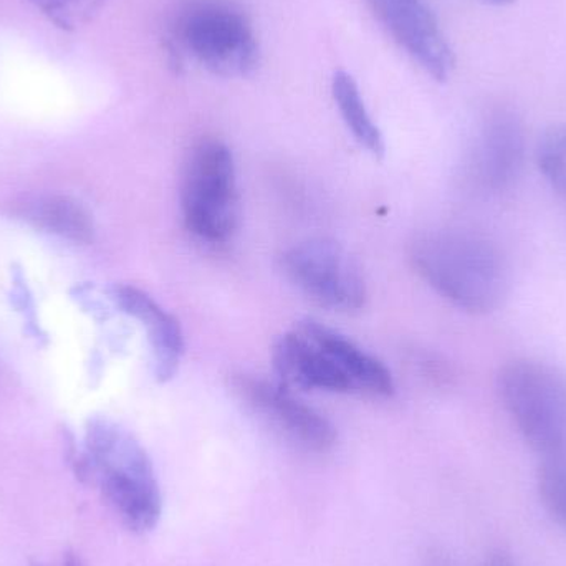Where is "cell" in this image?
I'll return each instance as SVG.
<instances>
[{
  "instance_id": "1",
  "label": "cell",
  "mask_w": 566,
  "mask_h": 566,
  "mask_svg": "<svg viewBox=\"0 0 566 566\" xmlns=\"http://www.w3.org/2000/svg\"><path fill=\"white\" fill-rule=\"evenodd\" d=\"M416 272L462 312L485 315L507 298L511 268L497 244L462 229L422 232L411 244Z\"/></svg>"
},
{
  "instance_id": "2",
  "label": "cell",
  "mask_w": 566,
  "mask_h": 566,
  "mask_svg": "<svg viewBox=\"0 0 566 566\" xmlns=\"http://www.w3.org/2000/svg\"><path fill=\"white\" fill-rule=\"evenodd\" d=\"M72 464L80 481L98 485L129 531L146 534L158 525L161 489L148 452L132 432L108 419H93L86 428L85 449Z\"/></svg>"
},
{
  "instance_id": "3",
  "label": "cell",
  "mask_w": 566,
  "mask_h": 566,
  "mask_svg": "<svg viewBox=\"0 0 566 566\" xmlns=\"http://www.w3.org/2000/svg\"><path fill=\"white\" fill-rule=\"evenodd\" d=\"M169 62L181 69L186 56L221 78H248L261 65L254 25L242 10L219 0L192 3L168 40Z\"/></svg>"
},
{
  "instance_id": "4",
  "label": "cell",
  "mask_w": 566,
  "mask_h": 566,
  "mask_svg": "<svg viewBox=\"0 0 566 566\" xmlns=\"http://www.w3.org/2000/svg\"><path fill=\"white\" fill-rule=\"evenodd\" d=\"M497 389L515 428L538 454H566L564 369L541 359H514L499 373Z\"/></svg>"
},
{
  "instance_id": "5",
  "label": "cell",
  "mask_w": 566,
  "mask_h": 566,
  "mask_svg": "<svg viewBox=\"0 0 566 566\" xmlns=\"http://www.w3.org/2000/svg\"><path fill=\"white\" fill-rule=\"evenodd\" d=\"M181 209L186 226L202 241L224 242L241 218L234 155L224 143L206 139L182 169Z\"/></svg>"
},
{
  "instance_id": "6",
  "label": "cell",
  "mask_w": 566,
  "mask_h": 566,
  "mask_svg": "<svg viewBox=\"0 0 566 566\" xmlns=\"http://www.w3.org/2000/svg\"><path fill=\"white\" fill-rule=\"evenodd\" d=\"M282 265L290 282L325 308L355 312L365 305V279L338 242H300L283 254Z\"/></svg>"
},
{
  "instance_id": "7",
  "label": "cell",
  "mask_w": 566,
  "mask_h": 566,
  "mask_svg": "<svg viewBox=\"0 0 566 566\" xmlns=\"http://www.w3.org/2000/svg\"><path fill=\"white\" fill-rule=\"evenodd\" d=\"M392 42L432 80L451 78L455 55L438 17L424 0H366Z\"/></svg>"
},
{
  "instance_id": "8",
  "label": "cell",
  "mask_w": 566,
  "mask_h": 566,
  "mask_svg": "<svg viewBox=\"0 0 566 566\" xmlns=\"http://www.w3.org/2000/svg\"><path fill=\"white\" fill-rule=\"evenodd\" d=\"M234 391L271 422L286 439L312 452H326L335 446L338 432L322 412L305 405L282 382H272L259 376H235Z\"/></svg>"
},
{
  "instance_id": "9",
  "label": "cell",
  "mask_w": 566,
  "mask_h": 566,
  "mask_svg": "<svg viewBox=\"0 0 566 566\" xmlns=\"http://www.w3.org/2000/svg\"><path fill=\"white\" fill-rule=\"evenodd\" d=\"M527 158L525 126L515 109L495 106L479 129L472 153L475 185L492 196L505 195L517 186Z\"/></svg>"
},
{
  "instance_id": "10",
  "label": "cell",
  "mask_w": 566,
  "mask_h": 566,
  "mask_svg": "<svg viewBox=\"0 0 566 566\" xmlns=\"http://www.w3.org/2000/svg\"><path fill=\"white\" fill-rule=\"evenodd\" d=\"M272 359L285 388L356 392L348 376L302 329L295 328L281 336L275 343Z\"/></svg>"
},
{
  "instance_id": "11",
  "label": "cell",
  "mask_w": 566,
  "mask_h": 566,
  "mask_svg": "<svg viewBox=\"0 0 566 566\" xmlns=\"http://www.w3.org/2000/svg\"><path fill=\"white\" fill-rule=\"evenodd\" d=\"M113 298L123 312L145 326L153 349L156 378L163 382L175 378L185 355V336L178 319L136 286H115Z\"/></svg>"
},
{
  "instance_id": "12",
  "label": "cell",
  "mask_w": 566,
  "mask_h": 566,
  "mask_svg": "<svg viewBox=\"0 0 566 566\" xmlns=\"http://www.w3.org/2000/svg\"><path fill=\"white\" fill-rule=\"evenodd\" d=\"M296 328L316 343L348 376L356 392L388 398L395 392L391 371L375 356L322 323L305 319Z\"/></svg>"
},
{
  "instance_id": "13",
  "label": "cell",
  "mask_w": 566,
  "mask_h": 566,
  "mask_svg": "<svg viewBox=\"0 0 566 566\" xmlns=\"http://www.w3.org/2000/svg\"><path fill=\"white\" fill-rule=\"evenodd\" d=\"M17 214L40 231L75 244H90L95 238L92 216L66 196H36L17 206Z\"/></svg>"
},
{
  "instance_id": "14",
  "label": "cell",
  "mask_w": 566,
  "mask_h": 566,
  "mask_svg": "<svg viewBox=\"0 0 566 566\" xmlns=\"http://www.w3.org/2000/svg\"><path fill=\"white\" fill-rule=\"evenodd\" d=\"M332 95L336 108L345 122L346 128L355 136L356 142L368 149L371 155H385V138L366 108L361 90L346 70H336L332 78Z\"/></svg>"
},
{
  "instance_id": "15",
  "label": "cell",
  "mask_w": 566,
  "mask_h": 566,
  "mask_svg": "<svg viewBox=\"0 0 566 566\" xmlns=\"http://www.w3.org/2000/svg\"><path fill=\"white\" fill-rule=\"evenodd\" d=\"M537 489L548 517L566 532V454L544 458L538 469Z\"/></svg>"
},
{
  "instance_id": "16",
  "label": "cell",
  "mask_w": 566,
  "mask_h": 566,
  "mask_svg": "<svg viewBox=\"0 0 566 566\" xmlns=\"http://www.w3.org/2000/svg\"><path fill=\"white\" fill-rule=\"evenodd\" d=\"M537 165L545 181L566 205V125H555L537 146Z\"/></svg>"
},
{
  "instance_id": "17",
  "label": "cell",
  "mask_w": 566,
  "mask_h": 566,
  "mask_svg": "<svg viewBox=\"0 0 566 566\" xmlns=\"http://www.w3.org/2000/svg\"><path fill=\"white\" fill-rule=\"evenodd\" d=\"M30 2L59 29L73 32L93 19L105 0H30Z\"/></svg>"
},
{
  "instance_id": "18",
  "label": "cell",
  "mask_w": 566,
  "mask_h": 566,
  "mask_svg": "<svg viewBox=\"0 0 566 566\" xmlns=\"http://www.w3.org/2000/svg\"><path fill=\"white\" fill-rule=\"evenodd\" d=\"M484 566H515L512 558L505 552L497 551L488 558Z\"/></svg>"
},
{
  "instance_id": "19",
  "label": "cell",
  "mask_w": 566,
  "mask_h": 566,
  "mask_svg": "<svg viewBox=\"0 0 566 566\" xmlns=\"http://www.w3.org/2000/svg\"><path fill=\"white\" fill-rule=\"evenodd\" d=\"M63 566H83V564L75 554H66L63 558Z\"/></svg>"
},
{
  "instance_id": "20",
  "label": "cell",
  "mask_w": 566,
  "mask_h": 566,
  "mask_svg": "<svg viewBox=\"0 0 566 566\" xmlns=\"http://www.w3.org/2000/svg\"><path fill=\"white\" fill-rule=\"evenodd\" d=\"M484 2L491 3V6L505 7L514 3L515 0H484Z\"/></svg>"
}]
</instances>
